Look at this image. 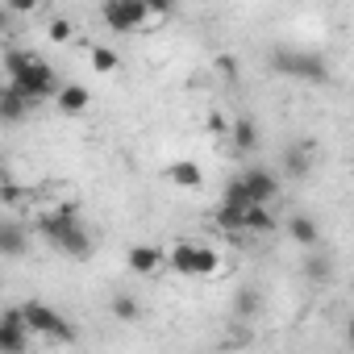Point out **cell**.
Wrapping results in <instances>:
<instances>
[{"label": "cell", "instance_id": "1", "mask_svg": "<svg viewBox=\"0 0 354 354\" xmlns=\"http://www.w3.org/2000/svg\"><path fill=\"white\" fill-rule=\"evenodd\" d=\"M5 84H13L30 104H42V100H59L63 84L55 75V67L30 50H5Z\"/></svg>", "mask_w": 354, "mask_h": 354}, {"label": "cell", "instance_id": "2", "mask_svg": "<svg viewBox=\"0 0 354 354\" xmlns=\"http://www.w3.org/2000/svg\"><path fill=\"white\" fill-rule=\"evenodd\" d=\"M34 230H38L59 254H67V259H75V263H84V259L92 254V234L80 225L75 205H59L55 213H42V217L34 221Z\"/></svg>", "mask_w": 354, "mask_h": 354}, {"label": "cell", "instance_id": "3", "mask_svg": "<svg viewBox=\"0 0 354 354\" xmlns=\"http://www.w3.org/2000/svg\"><path fill=\"white\" fill-rule=\"evenodd\" d=\"M167 17H171V9L146 5V0H104V5H100V21L113 34H142V30L167 21Z\"/></svg>", "mask_w": 354, "mask_h": 354}, {"label": "cell", "instance_id": "4", "mask_svg": "<svg viewBox=\"0 0 354 354\" xmlns=\"http://www.w3.org/2000/svg\"><path fill=\"white\" fill-rule=\"evenodd\" d=\"M167 271L188 275V279H213L221 275V254L196 238H175L167 246Z\"/></svg>", "mask_w": 354, "mask_h": 354}, {"label": "cell", "instance_id": "5", "mask_svg": "<svg viewBox=\"0 0 354 354\" xmlns=\"http://www.w3.org/2000/svg\"><path fill=\"white\" fill-rule=\"evenodd\" d=\"M21 317H26L30 333L42 337V342H55V346H71L75 342V325L63 313H55L46 300H26L21 304Z\"/></svg>", "mask_w": 354, "mask_h": 354}, {"label": "cell", "instance_id": "6", "mask_svg": "<svg viewBox=\"0 0 354 354\" xmlns=\"http://www.w3.org/2000/svg\"><path fill=\"white\" fill-rule=\"evenodd\" d=\"M271 63H275V71H283V75H292V80H308V84H325V80H329L325 59L313 55V50H275Z\"/></svg>", "mask_w": 354, "mask_h": 354}, {"label": "cell", "instance_id": "7", "mask_svg": "<svg viewBox=\"0 0 354 354\" xmlns=\"http://www.w3.org/2000/svg\"><path fill=\"white\" fill-rule=\"evenodd\" d=\"M30 342H34V333H30V325L21 317V304L5 308V317H0V350L5 354H26Z\"/></svg>", "mask_w": 354, "mask_h": 354}, {"label": "cell", "instance_id": "8", "mask_svg": "<svg viewBox=\"0 0 354 354\" xmlns=\"http://www.w3.org/2000/svg\"><path fill=\"white\" fill-rule=\"evenodd\" d=\"M125 263H129V271L133 275H158L162 267H167V250L162 246H150V242H133L129 250H125Z\"/></svg>", "mask_w": 354, "mask_h": 354}, {"label": "cell", "instance_id": "9", "mask_svg": "<svg viewBox=\"0 0 354 354\" xmlns=\"http://www.w3.org/2000/svg\"><path fill=\"white\" fill-rule=\"evenodd\" d=\"M242 184L250 188V201L254 205H271L279 196V175L271 167H246L242 171Z\"/></svg>", "mask_w": 354, "mask_h": 354}, {"label": "cell", "instance_id": "10", "mask_svg": "<svg viewBox=\"0 0 354 354\" xmlns=\"http://www.w3.org/2000/svg\"><path fill=\"white\" fill-rule=\"evenodd\" d=\"M167 180L180 188V192H196V188L205 184V171H201V162H192V158H175V162L167 167Z\"/></svg>", "mask_w": 354, "mask_h": 354}, {"label": "cell", "instance_id": "11", "mask_svg": "<svg viewBox=\"0 0 354 354\" xmlns=\"http://www.w3.org/2000/svg\"><path fill=\"white\" fill-rule=\"evenodd\" d=\"M59 113H71V117H80V113H88V104H92V92L84 88V84H63V92H59Z\"/></svg>", "mask_w": 354, "mask_h": 354}, {"label": "cell", "instance_id": "12", "mask_svg": "<svg viewBox=\"0 0 354 354\" xmlns=\"http://www.w3.org/2000/svg\"><path fill=\"white\" fill-rule=\"evenodd\" d=\"M288 238H292L296 246H317V242H321V225H317L308 213H296V217H288Z\"/></svg>", "mask_w": 354, "mask_h": 354}, {"label": "cell", "instance_id": "13", "mask_svg": "<svg viewBox=\"0 0 354 354\" xmlns=\"http://www.w3.org/2000/svg\"><path fill=\"white\" fill-rule=\"evenodd\" d=\"M230 142H234V150L250 154V150L259 146V125H254L250 117H234V121H230Z\"/></svg>", "mask_w": 354, "mask_h": 354}, {"label": "cell", "instance_id": "14", "mask_svg": "<svg viewBox=\"0 0 354 354\" xmlns=\"http://www.w3.org/2000/svg\"><path fill=\"white\" fill-rule=\"evenodd\" d=\"M34 104L13 88V84H5V88H0V117H5V121H21L26 113H30Z\"/></svg>", "mask_w": 354, "mask_h": 354}, {"label": "cell", "instance_id": "15", "mask_svg": "<svg viewBox=\"0 0 354 354\" xmlns=\"http://www.w3.org/2000/svg\"><path fill=\"white\" fill-rule=\"evenodd\" d=\"M213 225H217L225 238H234V234H246V213H242V209H230V205H217V213H213Z\"/></svg>", "mask_w": 354, "mask_h": 354}, {"label": "cell", "instance_id": "16", "mask_svg": "<svg viewBox=\"0 0 354 354\" xmlns=\"http://www.w3.org/2000/svg\"><path fill=\"white\" fill-rule=\"evenodd\" d=\"M221 205H230V209H254V201H250V188L242 184V175H234V180H225V188H221Z\"/></svg>", "mask_w": 354, "mask_h": 354}, {"label": "cell", "instance_id": "17", "mask_svg": "<svg viewBox=\"0 0 354 354\" xmlns=\"http://www.w3.org/2000/svg\"><path fill=\"white\" fill-rule=\"evenodd\" d=\"M26 250V230L17 225V221H5V225H0V254H5V259H17Z\"/></svg>", "mask_w": 354, "mask_h": 354}, {"label": "cell", "instance_id": "18", "mask_svg": "<svg viewBox=\"0 0 354 354\" xmlns=\"http://www.w3.org/2000/svg\"><path fill=\"white\" fill-rule=\"evenodd\" d=\"M246 234H275V217H271L267 205L246 209Z\"/></svg>", "mask_w": 354, "mask_h": 354}, {"label": "cell", "instance_id": "19", "mask_svg": "<svg viewBox=\"0 0 354 354\" xmlns=\"http://www.w3.org/2000/svg\"><path fill=\"white\" fill-rule=\"evenodd\" d=\"M109 308H113V317H117V321H125V325H133V321L142 317V304H138L133 296H125V292H117Z\"/></svg>", "mask_w": 354, "mask_h": 354}, {"label": "cell", "instance_id": "20", "mask_svg": "<svg viewBox=\"0 0 354 354\" xmlns=\"http://www.w3.org/2000/svg\"><path fill=\"white\" fill-rule=\"evenodd\" d=\"M121 67V55L113 50V46H92V71H100V75H113Z\"/></svg>", "mask_w": 354, "mask_h": 354}, {"label": "cell", "instance_id": "21", "mask_svg": "<svg viewBox=\"0 0 354 354\" xmlns=\"http://www.w3.org/2000/svg\"><path fill=\"white\" fill-rule=\"evenodd\" d=\"M304 275H308L313 283H329V279H333V263H329L325 254H313V259L304 263Z\"/></svg>", "mask_w": 354, "mask_h": 354}, {"label": "cell", "instance_id": "22", "mask_svg": "<svg viewBox=\"0 0 354 354\" xmlns=\"http://www.w3.org/2000/svg\"><path fill=\"white\" fill-rule=\"evenodd\" d=\"M283 171H288V175H304V171H308V154H304L296 142L283 150Z\"/></svg>", "mask_w": 354, "mask_h": 354}, {"label": "cell", "instance_id": "23", "mask_svg": "<svg viewBox=\"0 0 354 354\" xmlns=\"http://www.w3.org/2000/svg\"><path fill=\"white\" fill-rule=\"evenodd\" d=\"M254 313H259V292L254 288H242L234 296V317H254Z\"/></svg>", "mask_w": 354, "mask_h": 354}, {"label": "cell", "instance_id": "24", "mask_svg": "<svg viewBox=\"0 0 354 354\" xmlns=\"http://www.w3.org/2000/svg\"><path fill=\"white\" fill-rule=\"evenodd\" d=\"M46 34H50V42H71V38H75V26H71L67 17H55Z\"/></svg>", "mask_w": 354, "mask_h": 354}, {"label": "cell", "instance_id": "25", "mask_svg": "<svg viewBox=\"0 0 354 354\" xmlns=\"http://www.w3.org/2000/svg\"><path fill=\"white\" fill-rule=\"evenodd\" d=\"M217 71H221L225 80H238V59H230V55H217Z\"/></svg>", "mask_w": 354, "mask_h": 354}, {"label": "cell", "instance_id": "26", "mask_svg": "<svg viewBox=\"0 0 354 354\" xmlns=\"http://www.w3.org/2000/svg\"><path fill=\"white\" fill-rule=\"evenodd\" d=\"M346 346H350V350H354V317H350V321H346Z\"/></svg>", "mask_w": 354, "mask_h": 354}]
</instances>
